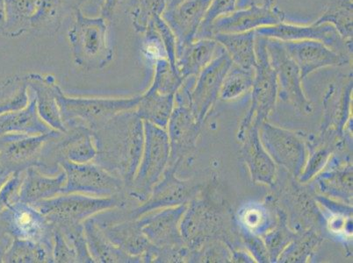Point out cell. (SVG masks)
Masks as SVG:
<instances>
[{
	"label": "cell",
	"instance_id": "cell-1",
	"mask_svg": "<svg viewBox=\"0 0 353 263\" xmlns=\"http://www.w3.org/2000/svg\"><path fill=\"white\" fill-rule=\"evenodd\" d=\"M134 109L120 112L92 132L96 147L94 163L120 179L126 193L137 174L144 145L143 121Z\"/></svg>",
	"mask_w": 353,
	"mask_h": 263
},
{
	"label": "cell",
	"instance_id": "cell-2",
	"mask_svg": "<svg viewBox=\"0 0 353 263\" xmlns=\"http://www.w3.org/2000/svg\"><path fill=\"white\" fill-rule=\"evenodd\" d=\"M126 194L94 197L79 193L63 194L33 205L54 227L63 229L83 224L89 218L114 208L128 207Z\"/></svg>",
	"mask_w": 353,
	"mask_h": 263
},
{
	"label": "cell",
	"instance_id": "cell-3",
	"mask_svg": "<svg viewBox=\"0 0 353 263\" xmlns=\"http://www.w3.org/2000/svg\"><path fill=\"white\" fill-rule=\"evenodd\" d=\"M144 145L142 158L132 184L127 191L130 200L143 203L162 178L170 160L168 134L162 127L143 121Z\"/></svg>",
	"mask_w": 353,
	"mask_h": 263
},
{
	"label": "cell",
	"instance_id": "cell-4",
	"mask_svg": "<svg viewBox=\"0 0 353 263\" xmlns=\"http://www.w3.org/2000/svg\"><path fill=\"white\" fill-rule=\"evenodd\" d=\"M57 99L66 128L82 126L92 132L120 112L136 108L141 96L130 98H69L59 86Z\"/></svg>",
	"mask_w": 353,
	"mask_h": 263
},
{
	"label": "cell",
	"instance_id": "cell-5",
	"mask_svg": "<svg viewBox=\"0 0 353 263\" xmlns=\"http://www.w3.org/2000/svg\"><path fill=\"white\" fill-rule=\"evenodd\" d=\"M96 147L92 132L82 126L57 131L45 143L37 168L45 175L54 176L62 171L61 163L68 161L86 163L94 161Z\"/></svg>",
	"mask_w": 353,
	"mask_h": 263
},
{
	"label": "cell",
	"instance_id": "cell-6",
	"mask_svg": "<svg viewBox=\"0 0 353 263\" xmlns=\"http://www.w3.org/2000/svg\"><path fill=\"white\" fill-rule=\"evenodd\" d=\"M69 40L75 62L83 69H102L113 59V51L108 43V25L103 18L85 17L77 10Z\"/></svg>",
	"mask_w": 353,
	"mask_h": 263
},
{
	"label": "cell",
	"instance_id": "cell-7",
	"mask_svg": "<svg viewBox=\"0 0 353 263\" xmlns=\"http://www.w3.org/2000/svg\"><path fill=\"white\" fill-rule=\"evenodd\" d=\"M229 220L212 202L194 198L183 214L179 229L189 252L213 240L230 243Z\"/></svg>",
	"mask_w": 353,
	"mask_h": 263
},
{
	"label": "cell",
	"instance_id": "cell-8",
	"mask_svg": "<svg viewBox=\"0 0 353 263\" xmlns=\"http://www.w3.org/2000/svg\"><path fill=\"white\" fill-rule=\"evenodd\" d=\"M197 191L194 182L182 180L176 176L175 167L167 166L149 198L137 207L120 208L119 215L121 220H137L150 211L188 204L196 197Z\"/></svg>",
	"mask_w": 353,
	"mask_h": 263
},
{
	"label": "cell",
	"instance_id": "cell-9",
	"mask_svg": "<svg viewBox=\"0 0 353 263\" xmlns=\"http://www.w3.org/2000/svg\"><path fill=\"white\" fill-rule=\"evenodd\" d=\"M61 169L66 181L61 194H88L94 197H114L126 194L123 182L92 162L63 161Z\"/></svg>",
	"mask_w": 353,
	"mask_h": 263
},
{
	"label": "cell",
	"instance_id": "cell-10",
	"mask_svg": "<svg viewBox=\"0 0 353 263\" xmlns=\"http://www.w3.org/2000/svg\"><path fill=\"white\" fill-rule=\"evenodd\" d=\"M0 230L12 239L34 240L54 249V226L33 205L12 202L0 213Z\"/></svg>",
	"mask_w": 353,
	"mask_h": 263
},
{
	"label": "cell",
	"instance_id": "cell-11",
	"mask_svg": "<svg viewBox=\"0 0 353 263\" xmlns=\"http://www.w3.org/2000/svg\"><path fill=\"white\" fill-rule=\"evenodd\" d=\"M260 140L272 161L284 167L294 178H299L307 162V149L297 134L263 121Z\"/></svg>",
	"mask_w": 353,
	"mask_h": 263
},
{
	"label": "cell",
	"instance_id": "cell-12",
	"mask_svg": "<svg viewBox=\"0 0 353 263\" xmlns=\"http://www.w3.org/2000/svg\"><path fill=\"white\" fill-rule=\"evenodd\" d=\"M255 51L256 65L252 89V101L246 117L262 123L274 109L278 97V82L269 59L268 38L256 34Z\"/></svg>",
	"mask_w": 353,
	"mask_h": 263
},
{
	"label": "cell",
	"instance_id": "cell-13",
	"mask_svg": "<svg viewBox=\"0 0 353 263\" xmlns=\"http://www.w3.org/2000/svg\"><path fill=\"white\" fill-rule=\"evenodd\" d=\"M268 52L278 82V96L284 102L298 110L309 112L312 110L301 85L299 67L285 50L281 41L268 38Z\"/></svg>",
	"mask_w": 353,
	"mask_h": 263
},
{
	"label": "cell",
	"instance_id": "cell-14",
	"mask_svg": "<svg viewBox=\"0 0 353 263\" xmlns=\"http://www.w3.org/2000/svg\"><path fill=\"white\" fill-rule=\"evenodd\" d=\"M57 131L39 136L8 134L0 136V172L14 175L37 167L45 143Z\"/></svg>",
	"mask_w": 353,
	"mask_h": 263
},
{
	"label": "cell",
	"instance_id": "cell-15",
	"mask_svg": "<svg viewBox=\"0 0 353 263\" xmlns=\"http://www.w3.org/2000/svg\"><path fill=\"white\" fill-rule=\"evenodd\" d=\"M232 65L229 54L223 50L199 74L190 92V108L201 126L220 95L221 85Z\"/></svg>",
	"mask_w": 353,
	"mask_h": 263
},
{
	"label": "cell",
	"instance_id": "cell-16",
	"mask_svg": "<svg viewBox=\"0 0 353 263\" xmlns=\"http://www.w3.org/2000/svg\"><path fill=\"white\" fill-rule=\"evenodd\" d=\"M188 204L150 211L138 219L150 243L162 249H188L179 229Z\"/></svg>",
	"mask_w": 353,
	"mask_h": 263
},
{
	"label": "cell",
	"instance_id": "cell-17",
	"mask_svg": "<svg viewBox=\"0 0 353 263\" xmlns=\"http://www.w3.org/2000/svg\"><path fill=\"white\" fill-rule=\"evenodd\" d=\"M256 34L266 38H272L281 41H317L326 45L330 49L343 56H352L345 41L339 32L329 23L310 25H294L282 22L281 24L259 28Z\"/></svg>",
	"mask_w": 353,
	"mask_h": 263
},
{
	"label": "cell",
	"instance_id": "cell-18",
	"mask_svg": "<svg viewBox=\"0 0 353 263\" xmlns=\"http://www.w3.org/2000/svg\"><path fill=\"white\" fill-rule=\"evenodd\" d=\"M285 14L276 6H252L221 16L212 23L206 39L216 34H237L282 23Z\"/></svg>",
	"mask_w": 353,
	"mask_h": 263
},
{
	"label": "cell",
	"instance_id": "cell-19",
	"mask_svg": "<svg viewBox=\"0 0 353 263\" xmlns=\"http://www.w3.org/2000/svg\"><path fill=\"white\" fill-rule=\"evenodd\" d=\"M168 122L170 160L168 166L181 165L185 157L196 147L201 125L194 117L188 105L175 103Z\"/></svg>",
	"mask_w": 353,
	"mask_h": 263
},
{
	"label": "cell",
	"instance_id": "cell-20",
	"mask_svg": "<svg viewBox=\"0 0 353 263\" xmlns=\"http://www.w3.org/2000/svg\"><path fill=\"white\" fill-rule=\"evenodd\" d=\"M261 123L254 118H245L239 129V140L243 143L242 155L252 176L258 184L274 185L275 162L266 152L259 136Z\"/></svg>",
	"mask_w": 353,
	"mask_h": 263
},
{
	"label": "cell",
	"instance_id": "cell-21",
	"mask_svg": "<svg viewBox=\"0 0 353 263\" xmlns=\"http://www.w3.org/2000/svg\"><path fill=\"white\" fill-rule=\"evenodd\" d=\"M288 56L299 67L303 80L311 73L325 67L343 66L351 56L336 53L317 41H281Z\"/></svg>",
	"mask_w": 353,
	"mask_h": 263
},
{
	"label": "cell",
	"instance_id": "cell-22",
	"mask_svg": "<svg viewBox=\"0 0 353 263\" xmlns=\"http://www.w3.org/2000/svg\"><path fill=\"white\" fill-rule=\"evenodd\" d=\"M212 0H185L173 8H166L162 18L175 35L176 54L195 40Z\"/></svg>",
	"mask_w": 353,
	"mask_h": 263
},
{
	"label": "cell",
	"instance_id": "cell-23",
	"mask_svg": "<svg viewBox=\"0 0 353 263\" xmlns=\"http://www.w3.org/2000/svg\"><path fill=\"white\" fill-rule=\"evenodd\" d=\"M98 226L105 236L125 253L132 256H142L143 262H154L157 246L148 240L138 219L98 224Z\"/></svg>",
	"mask_w": 353,
	"mask_h": 263
},
{
	"label": "cell",
	"instance_id": "cell-24",
	"mask_svg": "<svg viewBox=\"0 0 353 263\" xmlns=\"http://www.w3.org/2000/svg\"><path fill=\"white\" fill-rule=\"evenodd\" d=\"M65 181L66 175L63 171L49 176L43 174L37 167H31L26 171L16 200L34 205L50 200L62 193Z\"/></svg>",
	"mask_w": 353,
	"mask_h": 263
},
{
	"label": "cell",
	"instance_id": "cell-25",
	"mask_svg": "<svg viewBox=\"0 0 353 263\" xmlns=\"http://www.w3.org/2000/svg\"><path fill=\"white\" fill-rule=\"evenodd\" d=\"M223 48L214 39L194 40L176 54V66L183 78L197 76Z\"/></svg>",
	"mask_w": 353,
	"mask_h": 263
},
{
	"label": "cell",
	"instance_id": "cell-26",
	"mask_svg": "<svg viewBox=\"0 0 353 263\" xmlns=\"http://www.w3.org/2000/svg\"><path fill=\"white\" fill-rule=\"evenodd\" d=\"M28 86L35 93L37 112L41 120L46 122L54 130L65 132L62 117H61L59 103L57 99V89L59 85L51 76L39 74L28 75Z\"/></svg>",
	"mask_w": 353,
	"mask_h": 263
},
{
	"label": "cell",
	"instance_id": "cell-27",
	"mask_svg": "<svg viewBox=\"0 0 353 263\" xmlns=\"http://www.w3.org/2000/svg\"><path fill=\"white\" fill-rule=\"evenodd\" d=\"M83 224L86 243L95 262L140 263L142 256H132L119 249L109 240L96 223L94 217L89 218Z\"/></svg>",
	"mask_w": 353,
	"mask_h": 263
},
{
	"label": "cell",
	"instance_id": "cell-28",
	"mask_svg": "<svg viewBox=\"0 0 353 263\" xmlns=\"http://www.w3.org/2000/svg\"><path fill=\"white\" fill-rule=\"evenodd\" d=\"M52 130L38 114L35 98L22 110L0 115V136L8 134L39 136Z\"/></svg>",
	"mask_w": 353,
	"mask_h": 263
},
{
	"label": "cell",
	"instance_id": "cell-29",
	"mask_svg": "<svg viewBox=\"0 0 353 263\" xmlns=\"http://www.w3.org/2000/svg\"><path fill=\"white\" fill-rule=\"evenodd\" d=\"M255 31H249L237 34H216L211 39L223 48L234 64L243 69L255 70Z\"/></svg>",
	"mask_w": 353,
	"mask_h": 263
},
{
	"label": "cell",
	"instance_id": "cell-30",
	"mask_svg": "<svg viewBox=\"0 0 353 263\" xmlns=\"http://www.w3.org/2000/svg\"><path fill=\"white\" fill-rule=\"evenodd\" d=\"M175 95H163L152 85L146 93L141 96L136 110L143 121L150 122L165 129L174 108Z\"/></svg>",
	"mask_w": 353,
	"mask_h": 263
},
{
	"label": "cell",
	"instance_id": "cell-31",
	"mask_svg": "<svg viewBox=\"0 0 353 263\" xmlns=\"http://www.w3.org/2000/svg\"><path fill=\"white\" fill-rule=\"evenodd\" d=\"M353 0H329L328 4L314 23L332 25L352 51Z\"/></svg>",
	"mask_w": 353,
	"mask_h": 263
},
{
	"label": "cell",
	"instance_id": "cell-32",
	"mask_svg": "<svg viewBox=\"0 0 353 263\" xmlns=\"http://www.w3.org/2000/svg\"><path fill=\"white\" fill-rule=\"evenodd\" d=\"M39 0H5L6 18L1 27L3 34L17 37L30 28L32 17Z\"/></svg>",
	"mask_w": 353,
	"mask_h": 263
},
{
	"label": "cell",
	"instance_id": "cell-33",
	"mask_svg": "<svg viewBox=\"0 0 353 263\" xmlns=\"http://www.w3.org/2000/svg\"><path fill=\"white\" fill-rule=\"evenodd\" d=\"M4 260L6 262L51 263L54 262L53 250L41 242L14 238Z\"/></svg>",
	"mask_w": 353,
	"mask_h": 263
},
{
	"label": "cell",
	"instance_id": "cell-34",
	"mask_svg": "<svg viewBox=\"0 0 353 263\" xmlns=\"http://www.w3.org/2000/svg\"><path fill=\"white\" fill-rule=\"evenodd\" d=\"M28 76H12L0 83V115L22 110L30 104Z\"/></svg>",
	"mask_w": 353,
	"mask_h": 263
},
{
	"label": "cell",
	"instance_id": "cell-35",
	"mask_svg": "<svg viewBox=\"0 0 353 263\" xmlns=\"http://www.w3.org/2000/svg\"><path fill=\"white\" fill-rule=\"evenodd\" d=\"M66 0H39L37 10L31 19L32 30L43 33L59 30Z\"/></svg>",
	"mask_w": 353,
	"mask_h": 263
},
{
	"label": "cell",
	"instance_id": "cell-36",
	"mask_svg": "<svg viewBox=\"0 0 353 263\" xmlns=\"http://www.w3.org/2000/svg\"><path fill=\"white\" fill-rule=\"evenodd\" d=\"M255 70L241 68L232 63L221 85L219 97L225 101H236L252 89Z\"/></svg>",
	"mask_w": 353,
	"mask_h": 263
},
{
	"label": "cell",
	"instance_id": "cell-37",
	"mask_svg": "<svg viewBox=\"0 0 353 263\" xmlns=\"http://www.w3.org/2000/svg\"><path fill=\"white\" fill-rule=\"evenodd\" d=\"M321 191L326 195L351 201L352 198V168L326 172L319 178Z\"/></svg>",
	"mask_w": 353,
	"mask_h": 263
},
{
	"label": "cell",
	"instance_id": "cell-38",
	"mask_svg": "<svg viewBox=\"0 0 353 263\" xmlns=\"http://www.w3.org/2000/svg\"><path fill=\"white\" fill-rule=\"evenodd\" d=\"M319 237L309 230L303 234H296L294 239L288 244L287 248L281 253L280 262H305L310 257L313 250L319 242Z\"/></svg>",
	"mask_w": 353,
	"mask_h": 263
},
{
	"label": "cell",
	"instance_id": "cell-39",
	"mask_svg": "<svg viewBox=\"0 0 353 263\" xmlns=\"http://www.w3.org/2000/svg\"><path fill=\"white\" fill-rule=\"evenodd\" d=\"M280 221L272 232L266 233L264 240L265 245L270 257V262H278L281 253L287 248L288 244L294 239L296 234L292 232L287 226V217L283 211L280 213Z\"/></svg>",
	"mask_w": 353,
	"mask_h": 263
},
{
	"label": "cell",
	"instance_id": "cell-40",
	"mask_svg": "<svg viewBox=\"0 0 353 263\" xmlns=\"http://www.w3.org/2000/svg\"><path fill=\"white\" fill-rule=\"evenodd\" d=\"M184 78L178 70L173 68L168 59H162L156 62L155 76L152 85L163 95H175Z\"/></svg>",
	"mask_w": 353,
	"mask_h": 263
},
{
	"label": "cell",
	"instance_id": "cell-41",
	"mask_svg": "<svg viewBox=\"0 0 353 263\" xmlns=\"http://www.w3.org/2000/svg\"><path fill=\"white\" fill-rule=\"evenodd\" d=\"M239 0H212L206 15L199 28L195 40L206 39L210 25L221 16L231 14L237 10Z\"/></svg>",
	"mask_w": 353,
	"mask_h": 263
},
{
	"label": "cell",
	"instance_id": "cell-42",
	"mask_svg": "<svg viewBox=\"0 0 353 263\" xmlns=\"http://www.w3.org/2000/svg\"><path fill=\"white\" fill-rule=\"evenodd\" d=\"M154 28L159 32L160 37L163 41V46L167 54V59H168L170 63L172 64L173 68L176 70V43L174 34L170 28L169 25H167L166 22L163 21L162 16L156 17L152 21Z\"/></svg>",
	"mask_w": 353,
	"mask_h": 263
},
{
	"label": "cell",
	"instance_id": "cell-43",
	"mask_svg": "<svg viewBox=\"0 0 353 263\" xmlns=\"http://www.w3.org/2000/svg\"><path fill=\"white\" fill-rule=\"evenodd\" d=\"M139 2L141 15L138 17H141V31H145L148 25L154 19L162 16L163 12L165 11L167 3L166 0H139Z\"/></svg>",
	"mask_w": 353,
	"mask_h": 263
},
{
	"label": "cell",
	"instance_id": "cell-44",
	"mask_svg": "<svg viewBox=\"0 0 353 263\" xmlns=\"http://www.w3.org/2000/svg\"><path fill=\"white\" fill-rule=\"evenodd\" d=\"M54 262L73 263L77 262V255L72 246L64 238L59 229L54 227Z\"/></svg>",
	"mask_w": 353,
	"mask_h": 263
},
{
	"label": "cell",
	"instance_id": "cell-45",
	"mask_svg": "<svg viewBox=\"0 0 353 263\" xmlns=\"http://www.w3.org/2000/svg\"><path fill=\"white\" fill-rule=\"evenodd\" d=\"M330 156V149L329 147L319 149V151L314 152L311 155L309 161L306 162L303 173H301L300 181L306 182L317 175L324 165H326Z\"/></svg>",
	"mask_w": 353,
	"mask_h": 263
},
{
	"label": "cell",
	"instance_id": "cell-46",
	"mask_svg": "<svg viewBox=\"0 0 353 263\" xmlns=\"http://www.w3.org/2000/svg\"><path fill=\"white\" fill-rule=\"evenodd\" d=\"M22 173H15L0 190V211L8 207L17 200L19 190L23 179Z\"/></svg>",
	"mask_w": 353,
	"mask_h": 263
},
{
	"label": "cell",
	"instance_id": "cell-47",
	"mask_svg": "<svg viewBox=\"0 0 353 263\" xmlns=\"http://www.w3.org/2000/svg\"><path fill=\"white\" fill-rule=\"evenodd\" d=\"M243 240H245L247 248L254 255L255 259L259 262H269L270 257L265 242L256 236L255 234L250 233L248 231L243 233Z\"/></svg>",
	"mask_w": 353,
	"mask_h": 263
},
{
	"label": "cell",
	"instance_id": "cell-48",
	"mask_svg": "<svg viewBox=\"0 0 353 263\" xmlns=\"http://www.w3.org/2000/svg\"><path fill=\"white\" fill-rule=\"evenodd\" d=\"M6 18L5 0H0V28L4 24Z\"/></svg>",
	"mask_w": 353,
	"mask_h": 263
},
{
	"label": "cell",
	"instance_id": "cell-49",
	"mask_svg": "<svg viewBox=\"0 0 353 263\" xmlns=\"http://www.w3.org/2000/svg\"><path fill=\"white\" fill-rule=\"evenodd\" d=\"M12 175L8 174V173L0 172V190L3 188V186L6 185V182L10 179Z\"/></svg>",
	"mask_w": 353,
	"mask_h": 263
},
{
	"label": "cell",
	"instance_id": "cell-50",
	"mask_svg": "<svg viewBox=\"0 0 353 263\" xmlns=\"http://www.w3.org/2000/svg\"><path fill=\"white\" fill-rule=\"evenodd\" d=\"M185 0H166L167 6L166 8H173L175 6L181 4L182 2H184Z\"/></svg>",
	"mask_w": 353,
	"mask_h": 263
},
{
	"label": "cell",
	"instance_id": "cell-51",
	"mask_svg": "<svg viewBox=\"0 0 353 263\" xmlns=\"http://www.w3.org/2000/svg\"><path fill=\"white\" fill-rule=\"evenodd\" d=\"M275 0H262L263 6H274Z\"/></svg>",
	"mask_w": 353,
	"mask_h": 263
}]
</instances>
